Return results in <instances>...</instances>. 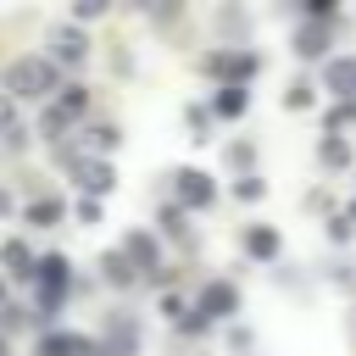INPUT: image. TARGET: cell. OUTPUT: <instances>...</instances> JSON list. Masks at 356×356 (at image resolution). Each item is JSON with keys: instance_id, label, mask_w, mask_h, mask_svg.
Wrapping results in <instances>:
<instances>
[{"instance_id": "5b68a950", "label": "cell", "mask_w": 356, "mask_h": 356, "mask_svg": "<svg viewBox=\"0 0 356 356\" xmlns=\"http://www.w3.org/2000/svg\"><path fill=\"white\" fill-rule=\"evenodd\" d=\"M78 184H83V189H106V184H111V167H106V161H78Z\"/></svg>"}, {"instance_id": "7a4b0ae2", "label": "cell", "mask_w": 356, "mask_h": 356, "mask_svg": "<svg viewBox=\"0 0 356 356\" xmlns=\"http://www.w3.org/2000/svg\"><path fill=\"white\" fill-rule=\"evenodd\" d=\"M328 89L334 95H356V56H334L328 61Z\"/></svg>"}, {"instance_id": "7c38bea8", "label": "cell", "mask_w": 356, "mask_h": 356, "mask_svg": "<svg viewBox=\"0 0 356 356\" xmlns=\"http://www.w3.org/2000/svg\"><path fill=\"white\" fill-rule=\"evenodd\" d=\"M323 161H328V167H345V145H339V139H323Z\"/></svg>"}, {"instance_id": "9c48e42d", "label": "cell", "mask_w": 356, "mask_h": 356, "mask_svg": "<svg viewBox=\"0 0 356 356\" xmlns=\"http://www.w3.org/2000/svg\"><path fill=\"white\" fill-rule=\"evenodd\" d=\"M100 267H106V278H111V284H128V278H134V273H128V261H122V256H106V261H100Z\"/></svg>"}, {"instance_id": "8992f818", "label": "cell", "mask_w": 356, "mask_h": 356, "mask_svg": "<svg viewBox=\"0 0 356 356\" xmlns=\"http://www.w3.org/2000/svg\"><path fill=\"white\" fill-rule=\"evenodd\" d=\"M50 44H56V56H67V61H78V56H83V33L56 28V39H50Z\"/></svg>"}, {"instance_id": "277c9868", "label": "cell", "mask_w": 356, "mask_h": 356, "mask_svg": "<svg viewBox=\"0 0 356 356\" xmlns=\"http://www.w3.org/2000/svg\"><path fill=\"white\" fill-rule=\"evenodd\" d=\"M0 256H6V273H17V278H33V256H28V245H17V239H11Z\"/></svg>"}, {"instance_id": "4fadbf2b", "label": "cell", "mask_w": 356, "mask_h": 356, "mask_svg": "<svg viewBox=\"0 0 356 356\" xmlns=\"http://www.w3.org/2000/svg\"><path fill=\"white\" fill-rule=\"evenodd\" d=\"M300 50L317 56V50H323V28H306V33H300Z\"/></svg>"}, {"instance_id": "30bf717a", "label": "cell", "mask_w": 356, "mask_h": 356, "mask_svg": "<svg viewBox=\"0 0 356 356\" xmlns=\"http://www.w3.org/2000/svg\"><path fill=\"white\" fill-rule=\"evenodd\" d=\"M250 250H256V256H273V250H278V239H273L267 228H256V234H250Z\"/></svg>"}, {"instance_id": "ba28073f", "label": "cell", "mask_w": 356, "mask_h": 356, "mask_svg": "<svg viewBox=\"0 0 356 356\" xmlns=\"http://www.w3.org/2000/svg\"><path fill=\"white\" fill-rule=\"evenodd\" d=\"M128 256H134V261H145V273L156 267V245H150L145 234H134V239H128Z\"/></svg>"}, {"instance_id": "5bb4252c", "label": "cell", "mask_w": 356, "mask_h": 356, "mask_svg": "<svg viewBox=\"0 0 356 356\" xmlns=\"http://www.w3.org/2000/svg\"><path fill=\"white\" fill-rule=\"evenodd\" d=\"M0 134H17V111H11L6 95H0Z\"/></svg>"}, {"instance_id": "6da1fadb", "label": "cell", "mask_w": 356, "mask_h": 356, "mask_svg": "<svg viewBox=\"0 0 356 356\" xmlns=\"http://www.w3.org/2000/svg\"><path fill=\"white\" fill-rule=\"evenodd\" d=\"M11 95H44V89H56V67L50 61H39V56H28V61H17L11 67Z\"/></svg>"}, {"instance_id": "3957f363", "label": "cell", "mask_w": 356, "mask_h": 356, "mask_svg": "<svg viewBox=\"0 0 356 356\" xmlns=\"http://www.w3.org/2000/svg\"><path fill=\"white\" fill-rule=\"evenodd\" d=\"M200 306H206L211 317H228V312H234V284H206V289H200Z\"/></svg>"}, {"instance_id": "8fae6325", "label": "cell", "mask_w": 356, "mask_h": 356, "mask_svg": "<svg viewBox=\"0 0 356 356\" xmlns=\"http://www.w3.org/2000/svg\"><path fill=\"white\" fill-rule=\"evenodd\" d=\"M239 106H245V95H239V89H222V95H217V111H228V117H234Z\"/></svg>"}, {"instance_id": "52a82bcc", "label": "cell", "mask_w": 356, "mask_h": 356, "mask_svg": "<svg viewBox=\"0 0 356 356\" xmlns=\"http://www.w3.org/2000/svg\"><path fill=\"white\" fill-rule=\"evenodd\" d=\"M178 178H184L178 189H184V200H189V206H195V200H211V184H206L200 172H178Z\"/></svg>"}]
</instances>
